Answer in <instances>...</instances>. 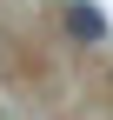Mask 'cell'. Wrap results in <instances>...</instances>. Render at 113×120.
<instances>
[{
    "instance_id": "6da1fadb",
    "label": "cell",
    "mask_w": 113,
    "mask_h": 120,
    "mask_svg": "<svg viewBox=\"0 0 113 120\" xmlns=\"http://www.w3.org/2000/svg\"><path fill=\"white\" fill-rule=\"evenodd\" d=\"M60 34L73 40V47H106L113 27H106V13L93 7V0H67V7H60Z\"/></svg>"
}]
</instances>
